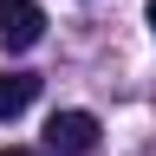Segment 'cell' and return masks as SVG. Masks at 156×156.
Wrapping results in <instances>:
<instances>
[{
  "instance_id": "cell-2",
  "label": "cell",
  "mask_w": 156,
  "mask_h": 156,
  "mask_svg": "<svg viewBox=\"0 0 156 156\" xmlns=\"http://www.w3.org/2000/svg\"><path fill=\"white\" fill-rule=\"evenodd\" d=\"M46 39V7L39 0H0V46L7 52H33Z\"/></svg>"
},
{
  "instance_id": "cell-1",
  "label": "cell",
  "mask_w": 156,
  "mask_h": 156,
  "mask_svg": "<svg viewBox=\"0 0 156 156\" xmlns=\"http://www.w3.org/2000/svg\"><path fill=\"white\" fill-rule=\"evenodd\" d=\"M91 150H98L91 111H52L46 117V156H91Z\"/></svg>"
},
{
  "instance_id": "cell-4",
  "label": "cell",
  "mask_w": 156,
  "mask_h": 156,
  "mask_svg": "<svg viewBox=\"0 0 156 156\" xmlns=\"http://www.w3.org/2000/svg\"><path fill=\"white\" fill-rule=\"evenodd\" d=\"M0 156H46V150H20V143H7V150H0Z\"/></svg>"
},
{
  "instance_id": "cell-5",
  "label": "cell",
  "mask_w": 156,
  "mask_h": 156,
  "mask_svg": "<svg viewBox=\"0 0 156 156\" xmlns=\"http://www.w3.org/2000/svg\"><path fill=\"white\" fill-rule=\"evenodd\" d=\"M143 13H150V33H156V0H150V7H143Z\"/></svg>"
},
{
  "instance_id": "cell-3",
  "label": "cell",
  "mask_w": 156,
  "mask_h": 156,
  "mask_svg": "<svg viewBox=\"0 0 156 156\" xmlns=\"http://www.w3.org/2000/svg\"><path fill=\"white\" fill-rule=\"evenodd\" d=\"M39 98V78L33 72H0V117H20Z\"/></svg>"
}]
</instances>
